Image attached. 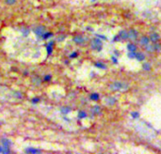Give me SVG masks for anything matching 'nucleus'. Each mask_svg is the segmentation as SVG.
Segmentation results:
<instances>
[{"mask_svg": "<svg viewBox=\"0 0 161 154\" xmlns=\"http://www.w3.org/2000/svg\"><path fill=\"white\" fill-rule=\"evenodd\" d=\"M25 152H27V153H32V154H37V153H41V149H35V148H28V149H25Z\"/></svg>", "mask_w": 161, "mask_h": 154, "instance_id": "10", "label": "nucleus"}, {"mask_svg": "<svg viewBox=\"0 0 161 154\" xmlns=\"http://www.w3.org/2000/svg\"><path fill=\"white\" fill-rule=\"evenodd\" d=\"M138 38V31L136 29H130L128 31V39L130 40H136Z\"/></svg>", "mask_w": 161, "mask_h": 154, "instance_id": "6", "label": "nucleus"}, {"mask_svg": "<svg viewBox=\"0 0 161 154\" xmlns=\"http://www.w3.org/2000/svg\"><path fill=\"white\" fill-rule=\"evenodd\" d=\"M118 36L120 38V40H127L128 39V31L127 30H122V31H120Z\"/></svg>", "mask_w": 161, "mask_h": 154, "instance_id": "7", "label": "nucleus"}, {"mask_svg": "<svg viewBox=\"0 0 161 154\" xmlns=\"http://www.w3.org/2000/svg\"><path fill=\"white\" fill-rule=\"evenodd\" d=\"M32 83L35 86H40L41 83H42V80H41V78L38 77V76H37V77H33L32 78Z\"/></svg>", "mask_w": 161, "mask_h": 154, "instance_id": "16", "label": "nucleus"}, {"mask_svg": "<svg viewBox=\"0 0 161 154\" xmlns=\"http://www.w3.org/2000/svg\"><path fill=\"white\" fill-rule=\"evenodd\" d=\"M119 40H120L119 36H116V37H114V39H113V41H119Z\"/></svg>", "mask_w": 161, "mask_h": 154, "instance_id": "34", "label": "nucleus"}, {"mask_svg": "<svg viewBox=\"0 0 161 154\" xmlns=\"http://www.w3.org/2000/svg\"><path fill=\"white\" fill-rule=\"evenodd\" d=\"M28 32H29V30H28V29L24 30V31H23V35H24V36H27L28 34Z\"/></svg>", "mask_w": 161, "mask_h": 154, "instance_id": "32", "label": "nucleus"}, {"mask_svg": "<svg viewBox=\"0 0 161 154\" xmlns=\"http://www.w3.org/2000/svg\"><path fill=\"white\" fill-rule=\"evenodd\" d=\"M61 112L62 113L63 115H67V114H69V113L71 112V108L68 107V106L61 107Z\"/></svg>", "mask_w": 161, "mask_h": 154, "instance_id": "17", "label": "nucleus"}, {"mask_svg": "<svg viewBox=\"0 0 161 154\" xmlns=\"http://www.w3.org/2000/svg\"><path fill=\"white\" fill-rule=\"evenodd\" d=\"M73 41L76 44H78V45H82L85 43L86 41V38L83 37L82 35H76L73 38Z\"/></svg>", "mask_w": 161, "mask_h": 154, "instance_id": "4", "label": "nucleus"}, {"mask_svg": "<svg viewBox=\"0 0 161 154\" xmlns=\"http://www.w3.org/2000/svg\"><path fill=\"white\" fill-rule=\"evenodd\" d=\"M87 118V113L85 111L78 112V118Z\"/></svg>", "mask_w": 161, "mask_h": 154, "instance_id": "23", "label": "nucleus"}, {"mask_svg": "<svg viewBox=\"0 0 161 154\" xmlns=\"http://www.w3.org/2000/svg\"><path fill=\"white\" fill-rule=\"evenodd\" d=\"M136 55H137L136 52H129L128 53V57L129 58H136Z\"/></svg>", "mask_w": 161, "mask_h": 154, "instance_id": "26", "label": "nucleus"}, {"mask_svg": "<svg viewBox=\"0 0 161 154\" xmlns=\"http://www.w3.org/2000/svg\"><path fill=\"white\" fill-rule=\"evenodd\" d=\"M53 45H54V41H50V42L46 45L47 55H51L52 54V52H53Z\"/></svg>", "mask_w": 161, "mask_h": 154, "instance_id": "13", "label": "nucleus"}, {"mask_svg": "<svg viewBox=\"0 0 161 154\" xmlns=\"http://www.w3.org/2000/svg\"><path fill=\"white\" fill-rule=\"evenodd\" d=\"M153 48H155V51H160L161 50V44L159 42L153 43Z\"/></svg>", "mask_w": 161, "mask_h": 154, "instance_id": "24", "label": "nucleus"}, {"mask_svg": "<svg viewBox=\"0 0 161 154\" xmlns=\"http://www.w3.org/2000/svg\"><path fill=\"white\" fill-rule=\"evenodd\" d=\"M97 37L100 38V39H102V40H106L107 39V38L105 37V36H103V35H97Z\"/></svg>", "mask_w": 161, "mask_h": 154, "instance_id": "33", "label": "nucleus"}, {"mask_svg": "<svg viewBox=\"0 0 161 154\" xmlns=\"http://www.w3.org/2000/svg\"><path fill=\"white\" fill-rule=\"evenodd\" d=\"M91 111L93 115H100L101 114V108L98 106V105H95V106H92Z\"/></svg>", "mask_w": 161, "mask_h": 154, "instance_id": "11", "label": "nucleus"}, {"mask_svg": "<svg viewBox=\"0 0 161 154\" xmlns=\"http://www.w3.org/2000/svg\"><path fill=\"white\" fill-rule=\"evenodd\" d=\"M149 39H150V41H152L153 43H155V42H158V40H160V36L158 33L153 32V33L150 34Z\"/></svg>", "mask_w": 161, "mask_h": 154, "instance_id": "5", "label": "nucleus"}, {"mask_svg": "<svg viewBox=\"0 0 161 154\" xmlns=\"http://www.w3.org/2000/svg\"><path fill=\"white\" fill-rule=\"evenodd\" d=\"M39 101H40L39 98H34V99H32V103H38Z\"/></svg>", "mask_w": 161, "mask_h": 154, "instance_id": "30", "label": "nucleus"}, {"mask_svg": "<svg viewBox=\"0 0 161 154\" xmlns=\"http://www.w3.org/2000/svg\"><path fill=\"white\" fill-rule=\"evenodd\" d=\"M151 65H150V63L146 62V63H143V65H142V69H143L144 70H147L149 71L150 70H151Z\"/></svg>", "mask_w": 161, "mask_h": 154, "instance_id": "22", "label": "nucleus"}, {"mask_svg": "<svg viewBox=\"0 0 161 154\" xmlns=\"http://www.w3.org/2000/svg\"><path fill=\"white\" fill-rule=\"evenodd\" d=\"M1 144H2V146H4V148H10V146H12V142H10V140L8 138H2L1 139Z\"/></svg>", "mask_w": 161, "mask_h": 154, "instance_id": "9", "label": "nucleus"}, {"mask_svg": "<svg viewBox=\"0 0 161 154\" xmlns=\"http://www.w3.org/2000/svg\"><path fill=\"white\" fill-rule=\"evenodd\" d=\"M17 2V0H5V3L9 6H12Z\"/></svg>", "mask_w": 161, "mask_h": 154, "instance_id": "25", "label": "nucleus"}, {"mask_svg": "<svg viewBox=\"0 0 161 154\" xmlns=\"http://www.w3.org/2000/svg\"><path fill=\"white\" fill-rule=\"evenodd\" d=\"M77 55H78L77 53L76 52H74V53H72V54L70 55V58H76Z\"/></svg>", "mask_w": 161, "mask_h": 154, "instance_id": "29", "label": "nucleus"}, {"mask_svg": "<svg viewBox=\"0 0 161 154\" xmlns=\"http://www.w3.org/2000/svg\"><path fill=\"white\" fill-rule=\"evenodd\" d=\"M150 43V39H149V37L147 36H142L140 39V44L142 45V46H146L147 44Z\"/></svg>", "mask_w": 161, "mask_h": 154, "instance_id": "8", "label": "nucleus"}, {"mask_svg": "<svg viewBox=\"0 0 161 154\" xmlns=\"http://www.w3.org/2000/svg\"><path fill=\"white\" fill-rule=\"evenodd\" d=\"M116 101H117V100H116V98L114 97H109V98H107V99L106 100V103L107 105H114L116 103Z\"/></svg>", "mask_w": 161, "mask_h": 154, "instance_id": "12", "label": "nucleus"}, {"mask_svg": "<svg viewBox=\"0 0 161 154\" xmlns=\"http://www.w3.org/2000/svg\"><path fill=\"white\" fill-rule=\"evenodd\" d=\"M131 116H132V118H137L140 116V114H138V112H132V113H131Z\"/></svg>", "mask_w": 161, "mask_h": 154, "instance_id": "27", "label": "nucleus"}, {"mask_svg": "<svg viewBox=\"0 0 161 154\" xmlns=\"http://www.w3.org/2000/svg\"><path fill=\"white\" fill-rule=\"evenodd\" d=\"M145 50L146 52H149V53H152L155 51V48H153V44H147L145 46Z\"/></svg>", "mask_w": 161, "mask_h": 154, "instance_id": "20", "label": "nucleus"}, {"mask_svg": "<svg viewBox=\"0 0 161 154\" xmlns=\"http://www.w3.org/2000/svg\"><path fill=\"white\" fill-rule=\"evenodd\" d=\"M137 45L134 43H128L127 44V49L129 52H136L137 51Z\"/></svg>", "mask_w": 161, "mask_h": 154, "instance_id": "15", "label": "nucleus"}, {"mask_svg": "<svg viewBox=\"0 0 161 154\" xmlns=\"http://www.w3.org/2000/svg\"><path fill=\"white\" fill-rule=\"evenodd\" d=\"M52 36H53V33L52 32H45L43 34V35L42 36V38L43 40H48L49 38H51Z\"/></svg>", "mask_w": 161, "mask_h": 154, "instance_id": "21", "label": "nucleus"}, {"mask_svg": "<svg viewBox=\"0 0 161 154\" xmlns=\"http://www.w3.org/2000/svg\"><path fill=\"white\" fill-rule=\"evenodd\" d=\"M92 101H97L99 99H100V95L98 93H92L91 96H89Z\"/></svg>", "mask_w": 161, "mask_h": 154, "instance_id": "18", "label": "nucleus"}, {"mask_svg": "<svg viewBox=\"0 0 161 154\" xmlns=\"http://www.w3.org/2000/svg\"><path fill=\"white\" fill-rule=\"evenodd\" d=\"M94 65H95V67H97L98 69H101V70H106L107 69V66L102 62H96Z\"/></svg>", "mask_w": 161, "mask_h": 154, "instance_id": "19", "label": "nucleus"}, {"mask_svg": "<svg viewBox=\"0 0 161 154\" xmlns=\"http://www.w3.org/2000/svg\"><path fill=\"white\" fill-rule=\"evenodd\" d=\"M89 45H91V48L92 50L97 52L102 50V47H103V43L101 39H92L91 40V42H89Z\"/></svg>", "mask_w": 161, "mask_h": 154, "instance_id": "2", "label": "nucleus"}, {"mask_svg": "<svg viewBox=\"0 0 161 154\" xmlns=\"http://www.w3.org/2000/svg\"><path fill=\"white\" fill-rule=\"evenodd\" d=\"M136 59L138 60V61H143V60L145 59V55L143 54V53L138 52L136 55Z\"/></svg>", "mask_w": 161, "mask_h": 154, "instance_id": "14", "label": "nucleus"}, {"mask_svg": "<svg viewBox=\"0 0 161 154\" xmlns=\"http://www.w3.org/2000/svg\"><path fill=\"white\" fill-rule=\"evenodd\" d=\"M51 78H52V76L51 75H45V76L43 77V81H45V82H49L50 80H51Z\"/></svg>", "mask_w": 161, "mask_h": 154, "instance_id": "28", "label": "nucleus"}, {"mask_svg": "<svg viewBox=\"0 0 161 154\" xmlns=\"http://www.w3.org/2000/svg\"><path fill=\"white\" fill-rule=\"evenodd\" d=\"M45 32H46V28H45V26H43V25H38L34 28L35 35L38 37H42Z\"/></svg>", "mask_w": 161, "mask_h": 154, "instance_id": "3", "label": "nucleus"}, {"mask_svg": "<svg viewBox=\"0 0 161 154\" xmlns=\"http://www.w3.org/2000/svg\"><path fill=\"white\" fill-rule=\"evenodd\" d=\"M111 59H112V61L114 62V64H117L118 63V60H117V58H115V56H112Z\"/></svg>", "mask_w": 161, "mask_h": 154, "instance_id": "31", "label": "nucleus"}, {"mask_svg": "<svg viewBox=\"0 0 161 154\" xmlns=\"http://www.w3.org/2000/svg\"><path fill=\"white\" fill-rule=\"evenodd\" d=\"M128 88H129V85L127 83L120 82V81L113 82L112 84L109 85V88L112 91H125V90L128 89Z\"/></svg>", "mask_w": 161, "mask_h": 154, "instance_id": "1", "label": "nucleus"}, {"mask_svg": "<svg viewBox=\"0 0 161 154\" xmlns=\"http://www.w3.org/2000/svg\"><path fill=\"white\" fill-rule=\"evenodd\" d=\"M2 150H3V146H0V153H2Z\"/></svg>", "mask_w": 161, "mask_h": 154, "instance_id": "35", "label": "nucleus"}]
</instances>
